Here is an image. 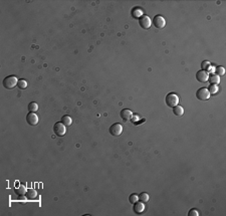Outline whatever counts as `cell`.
<instances>
[{
	"mask_svg": "<svg viewBox=\"0 0 226 216\" xmlns=\"http://www.w3.org/2000/svg\"><path fill=\"white\" fill-rule=\"evenodd\" d=\"M215 74H217L218 76H222L225 74V68L223 66H219L217 68H215Z\"/></svg>",
	"mask_w": 226,
	"mask_h": 216,
	"instance_id": "ffe728a7",
	"label": "cell"
},
{
	"mask_svg": "<svg viewBox=\"0 0 226 216\" xmlns=\"http://www.w3.org/2000/svg\"><path fill=\"white\" fill-rule=\"evenodd\" d=\"M207 72H215V68L214 66H210L209 68H207V70H206Z\"/></svg>",
	"mask_w": 226,
	"mask_h": 216,
	"instance_id": "4316f807",
	"label": "cell"
},
{
	"mask_svg": "<svg viewBox=\"0 0 226 216\" xmlns=\"http://www.w3.org/2000/svg\"><path fill=\"white\" fill-rule=\"evenodd\" d=\"M28 86L27 82L25 80H18V84H17V86H18L20 90H25Z\"/></svg>",
	"mask_w": 226,
	"mask_h": 216,
	"instance_id": "44dd1931",
	"label": "cell"
},
{
	"mask_svg": "<svg viewBox=\"0 0 226 216\" xmlns=\"http://www.w3.org/2000/svg\"><path fill=\"white\" fill-rule=\"evenodd\" d=\"M62 123L64 124V125H66V127H68V126H70L72 124V119L70 117V116L66 115L62 118Z\"/></svg>",
	"mask_w": 226,
	"mask_h": 216,
	"instance_id": "2e32d148",
	"label": "cell"
},
{
	"mask_svg": "<svg viewBox=\"0 0 226 216\" xmlns=\"http://www.w3.org/2000/svg\"><path fill=\"white\" fill-rule=\"evenodd\" d=\"M173 113H174L175 116L177 117H182L184 115V109L183 107H181V106H176V107L173 108Z\"/></svg>",
	"mask_w": 226,
	"mask_h": 216,
	"instance_id": "7c38bea8",
	"label": "cell"
},
{
	"mask_svg": "<svg viewBox=\"0 0 226 216\" xmlns=\"http://www.w3.org/2000/svg\"><path fill=\"white\" fill-rule=\"evenodd\" d=\"M149 199H150V197H149V194L146 193V192H143V193H141L140 195H139V200H140V201H142V202H144V203L148 202Z\"/></svg>",
	"mask_w": 226,
	"mask_h": 216,
	"instance_id": "d6986e66",
	"label": "cell"
},
{
	"mask_svg": "<svg viewBox=\"0 0 226 216\" xmlns=\"http://www.w3.org/2000/svg\"><path fill=\"white\" fill-rule=\"evenodd\" d=\"M26 188L24 187V186H19V187H17L16 189H15V194H16L17 196H20V197H22V196H24L25 194H26Z\"/></svg>",
	"mask_w": 226,
	"mask_h": 216,
	"instance_id": "9a60e30c",
	"label": "cell"
},
{
	"mask_svg": "<svg viewBox=\"0 0 226 216\" xmlns=\"http://www.w3.org/2000/svg\"><path fill=\"white\" fill-rule=\"evenodd\" d=\"M145 210V205H144V202H136L135 204H134V211H135V213L137 214H141L143 213Z\"/></svg>",
	"mask_w": 226,
	"mask_h": 216,
	"instance_id": "8fae6325",
	"label": "cell"
},
{
	"mask_svg": "<svg viewBox=\"0 0 226 216\" xmlns=\"http://www.w3.org/2000/svg\"><path fill=\"white\" fill-rule=\"evenodd\" d=\"M129 201H130V203L135 204L136 202L139 201V195H137V194H131L129 197Z\"/></svg>",
	"mask_w": 226,
	"mask_h": 216,
	"instance_id": "603a6c76",
	"label": "cell"
},
{
	"mask_svg": "<svg viewBox=\"0 0 226 216\" xmlns=\"http://www.w3.org/2000/svg\"><path fill=\"white\" fill-rule=\"evenodd\" d=\"M210 96L211 95H210L208 89H206V88H201L196 93V97H197V99L199 101H207L210 98Z\"/></svg>",
	"mask_w": 226,
	"mask_h": 216,
	"instance_id": "5b68a950",
	"label": "cell"
},
{
	"mask_svg": "<svg viewBox=\"0 0 226 216\" xmlns=\"http://www.w3.org/2000/svg\"><path fill=\"white\" fill-rule=\"evenodd\" d=\"M132 14H133V16L135 18H139V17L141 18L143 16V10L140 8H135L133 10V12H132Z\"/></svg>",
	"mask_w": 226,
	"mask_h": 216,
	"instance_id": "ac0fdd59",
	"label": "cell"
},
{
	"mask_svg": "<svg viewBox=\"0 0 226 216\" xmlns=\"http://www.w3.org/2000/svg\"><path fill=\"white\" fill-rule=\"evenodd\" d=\"M139 119H140V118H139L138 115H136V116L133 115V117H132V119H131V122H132V123H134V124H136L137 122L139 121Z\"/></svg>",
	"mask_w": 226,
	"mask_h": 216,
	"instance_id": "484cf974",
	"label": "cell"
},
{
	"mask_svg": "<svg viewBox=\"0 0 226 216\" xmlns=\"http://www.w3.org/2000/svg\"><path fill=\"white\" fill-rule=\"evenodd\" d=\"M120 115H121V118L124 120V121H126V122L131 121L132 117H133V112L129 109H124V110H122V112H121Z\"/></svg>",
	"mask_w": 226,
	"mask_h": 216,
	"instance_id": "30bf717a",
	"label": "cell"
},
{
	"mask_svg": "<svg viewBox=\"0 0 226 216\" xmlns=\"http://www.w3.org/2000/svg\"><path fill=\"white\" fill-rule=\"evenodd\" d=\"M211 66V64H210V62H208V60H204L203 62H202L201 64V68L203 70H207V68H209V66Z\"/></svg>",
	"mask_w": 226,
	"mask_h": 216,
	"instance_id": "cb8c5ba5",
	"label": "cell"
},
{
	"mask_svg": "<svg viewBox=\"0 0 226 216\" xmlns=\"http://www.w3.org/2000/svg\"><path fill=\"white\" fill-rule=\"evenodd\" d=\"M152 23L154 24V26L158 29H163L166 26V20L162 15H156L153 19Z\"/></svg>",
	"mask_w": 226,
	"mask_h": 216,
	"instance_id": "277c9868",
	"label": "cell"
},
{
	"mask_svg": "<svg viewBox=\"0 0 226 216\" xmlns=\"http://www.w3.org/2000/svg\"><path fill=\"white\" fill-rule=\"evenodd\" d=\"M18 80H17V76H9L3 80V86L7 90H12L13 88L17 86L18 84Z\"/></svg>",
	"mask_w": 226,
	"mask_h": 216,
	"instance_id": "6da1fadb",
	"label": "cell"
},
{
	"mask_svg": "<svg viewBox=\"0 0 226 216\" xmlns=\"http://www.w3.org/2000/svg\"><path fill=\"white\" fill-rule=\"evenodd\" d=\"M166 104L168 107L174 108L179 105V97L174 93H170L166 97Z\"/></svg>",
	"mask_w": 226,
	"mask_h": 216,
	"instance_id": "7a4b0ae2",
	"label": "cell"
},
{
	"mask_svg": "<svg viewBox=\"0 0 226 216\" xmlns=\"http://www.w3.org/2000/svg\"><path fill=\"white\" fill-rule=\"evenodd\" d=\"M53 132L56 136L64 137L66 134V126L60 122V123H56L53 126Z\"/></svg>",
	"mask_w": 226,
	"mask_h": 216,
	"instance_id": "3957f363",
	"label": "cell"
},
{
	"mask_svg": "<svg viewBox=\"0 0 226 216\" xmlns=\"http://www.w3.org/2000/svg\"><path fill=\"white\" fill-rule=\"evenodd\" d=\"M139 24L143 29H149L152 26V20L148 15H143L140 19H139Z\"/></svg>",
	"mask_w": 226,
	"mask_h": 216,
	"instance_id": "52a82bcc",
	"label": "cell"
},
{
	"mask_svg": "<svg viewBox=\"0 0 226 216\" xmlns=\"http://www.w3.org/2000/svg\"><path fill=\"white\" fill-rule=\"evenodd\" d=\"M188 216H199V211L196 209H191L188 213Z\"/></svg>",
	"mask_w": 226,
	"mask_h": 216,
	"instance_id": "d4e9b609",
	"label": "cell"
},
{
	"mask_svg": "<svg viewBox=\"0 0 226 216\" xmlns=\"http://www.w3.org/2000/svg\"><path fill=\"white\" fill-rule=\"evenodd\" d=\"M196 78L199 82H208V78H209V74L206 70H200L196 74Z\"/></svg>",
	"mask_w": 226,
	"mask_h": 216,
	"instance_id": "ba28073f",
	"label": "cell"
},
{
	"mask_svg": "<svg viewBox=\"0 0 226 216\" xmlns=\"http://www.w3.org/2000/svg\"><path fill=\"white\" fill-rule=\"evenodd\" d=\"M208 91H209L210 95H216V94L218 93V91H219V89H218V86H215V84H211V86H209Z\"/></svg>",
	"mask_w": 226,
	"mask_h": 216,
	"instance_id": "7402d4cb",
	"label": "cell"
},
{
	"mask_svg": "<svg viewBox=\"0 0 226 216\" xmlns=\"http://www.w3.org/2000/svg\"><path fill=\"white\" fill-rule=\"evenodd\" d=\"M208 82L211 84L217 86V84H220V76H218L217 74H212V76H210L209 78H208Z\"/></svg>",
	"mask_w": 226,
	"mask_h": 216,
	"instance_id": "5bb4252c",
	"label": "cell"
},
{
	"mask_svg": "<svg viewBox=\"0 0 226 216\" xmlns=\"http://www.w3.org/2000/svg\"><path fill=\"white\" fill-rule=\"evenodd\" d=\"M26 122L28 125L30 126H36L38 124V117L35 113H30L27 114L26 116Z\"/></svg>",
	"mask_w": 226,
	"mask_h": 216,
	"instance_id": "9c48e42d",
	"label": "cell"
},
{
	"mask_svg": "<svg viewBox=\"0 0 226 216\" xmlns=\"http://www.w3.org/2000/svg\"><path fill=\"white\" fill-rule=\"evenodd\" d=\"M122 133H123V126H122L121 124L116 123V124H114V125H112L111 128H110V134H111L112 136L118 137V136H120V135H122Z\"/></svg>",
	"mask_w": 226,
	"mask_h": 216,
	"instance_id": "8992f818",
	"label": "cell"
},
{
	"mask_svg": "<svg viewBox=\"0 0 226 216\" xmlns=\"http://www.w3.org/2000/svg\"><path fill=\"white\" fill-rule=\"evenodd\" d=\"M28 111L30 112V113H35V112H37L38 111V105H37L35 102H31V103H29Z\"/></svg>",
	"mask_w": 226,
	"mask_h": 216,
	"instance_id": "e0dca14e",
	"label": "cell"
},
{
	"mask_svg": "<svg viewBox=\"0 0 226 216\" xmlns=\"http://www.w3.org/2000/svg\"><path fill=\"white\" fill-rule=\"evenodd\" d=\"M25 196H26V198L28 200H33V199H35V198L37 197V192L35 191L34 189H28L26 191Z\"/></svg>",
	"mask_w": 226,
	"mask_h": 216,
	"instance_id": "4fadbf2b",
	"label": "cell"
}]
</instances>
